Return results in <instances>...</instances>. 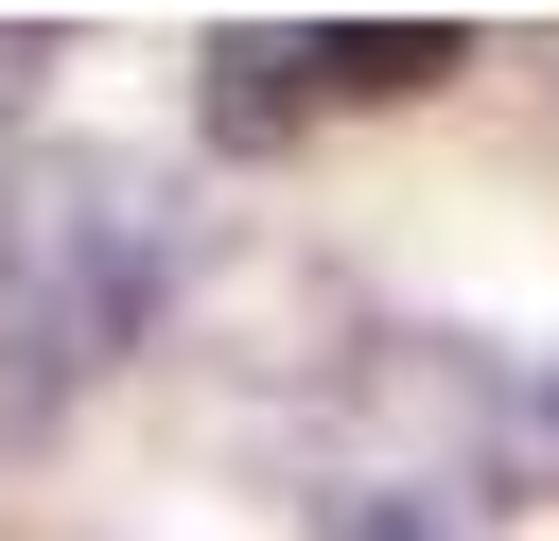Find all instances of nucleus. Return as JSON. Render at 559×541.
I'll return each instance as SVG.
<instances>
[{
	"instance_id": "obj_2",
	"label": "nucleus",
	"mask_w": 559,
	"mask_h": 541,
	"mask_svg": "<svg viewBox=\"0 0 559 541\" xmlns=\"http://www.w3.org/2000/svg\"><path fill=\"white\" fill-rule=\"evenodd\" d=\"M437 70H472L454 17H384V35L349 17V35H297V87H314V105H419Z\"/></svg>"
},
{
	"instance_id": "obj_1",
	"label": "nucleus",
	"mask_w": 559,
	"mask_h": 541,
	"mask_svg": "<svg viewBox=\"0 0 559 541\" xmlns=\"http://www.w3.org/2000/svg\"><path fill=\"white\" fill-rule=\"evenodd\" d=\"M157 314V175L140 157H17L0 175V349L35 384L122 366V332Z\"/></svg>"
},
{
	"instance_id": "obj_3",
	"label": "nucleus",
	"mask_w": 559,
	"mask_h": 541,
	"mask_svg": "<svg viewBox=\"0 0 559 541\" xmlns=\"http://www.w3.org/2000/svg\"><path fill=\"white\" fill-rule=\"evenodd\" d=\"M314 122V87H297V35H210V140H297Z\"/></svg>"
}]
</instances>
